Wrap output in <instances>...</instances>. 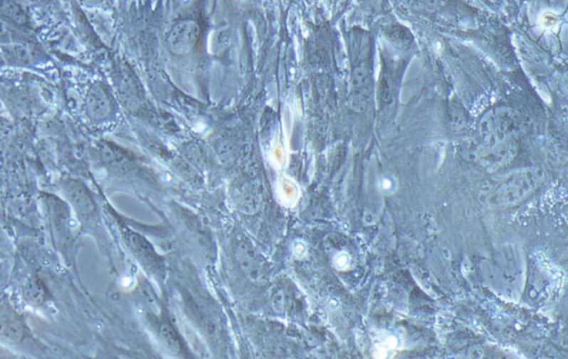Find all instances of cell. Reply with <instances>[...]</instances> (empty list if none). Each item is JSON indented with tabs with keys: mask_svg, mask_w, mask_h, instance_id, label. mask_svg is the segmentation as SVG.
Returning <instances> with one entry per match:
<instances>
[{
	"mask_svg": "<svg viewBox=\"0 0 568 359\" xmlns=\"http://www.w3.org/2000/svg\"><path fill=\"white\" fill-rule=\"evenodd\" d=\"M159 337L161 342L170 352L178 353L182 349V342L179 338L176 331L167 324H162L159 327Z\"/></svg>",
	"mask_w": 568,
	"mask_h": 359,
	"instance_id": "cell-11",
	"label": "cell"
},
{
	"mask_svg": "<svg viewBox=\"0 0 568 359\" xmlns=\"http://www.w3.org/2000/svg\"><path fill=\"white\" fill-rule=\"evenodd\" d=\"M124 237L127 245L141 263L152 271L160 269V259L157 255L154 248L147 239L130 229L124 230Z\"/></svg>",
	"mask_w": 568,
	"mask_h": 359,
	"instance_id": "cell-6",
	"label": "cell"
},
{
	"mask_svg": "<svg viewBox=\"0 0 568 359\" xmlns=\"http://www.w3.org/2000/svg\"><path fill=\"white\" fill-rule=\"evenodd\" d=\"M351 90H352L353 104H365L370 91V75L365 61L359 63V65L353 69Z\"/></svg>",
	"mask_w": 568,
	"mask_h": 359,
	"instance_id": "cell-7",
	"label": "cell"
},
{
	"mask_svg": "<svg viewBox=\"0 0 568 359\" xmlns=\"http://www.w3.org/2000/svg\"><path fill=\"white\" fill-rule=\"evenodd\" d=\"M236 204L243 213L254 214L261 207V194L253 184H244L236 192Z\"/></svg>",
	"mask_w": 568,
	"mask_h": 359,
	"instance_id": "cell-8",
	"label": "cell"
},
{
	"mask_svg": "<svg viewBox=\"0 0 568 359\" xmlns=\"http://www.w3.org/2000/svg\"><path fill=\"white\" fill-rule=\"evenodd\" d=\"M25 337V327L15 318L0 319V340L7 343H21Z\"/></svg>",
	"mask_w": 568,
	"mask_h": 359,
	"instance_id": "cell-9",
	"label": "cell"
},
{
	"mask_svg": "<svg viewBox=\"0 0 568 359\" xmlns=\"http://www.w3.org/2000/svg\"><path fill=\"white\" fill-rule=\"evenodd\" d=\"M47 295H48L47 289L41 279L33 277L28 281L26 285V297L33 305L41 306L47 299Z\"/></svg>",
	"mask_w": 568,
	"mask_h": 359,
	"instance_id": "cell-10",
	"label": "cell"
},
{
	"mask_svg": "<svg viewBox=\"0 0 568 359\" xmlns=\"http://www.w3.org/2000/svg\"><path fill=\"white\" fill-rule=\"evenodd\" d=\"M86 110L88 116L96 122H102L111 116L113 101L106 85L96 83L89 88L86 96Z\"/></svg>",
	"mask_w": 568,
	"mask_h": 359,
	"instance_id": "cell-4",
	"label": "cell"
},
{
	"mask_svg": "<svg viewBox=\"0 0 568 359\" xmlns=\"http://www.w3.org/2000/svg\"><path fill=\"white\" fill-rule=\"evenodd\" d=\"M63 192L79 217L90 218L96 213V204L86 186L78 180H68L63 182Z\"/></svg>",
	"mask_w": 568,
	"mask_h": 359,
	"instance_id": "cell-5",
	"label": "cell"
},
{
	"mask_svg": "<svg viewBox=\"0 0 568 359\" xmlns=\"http://www.w3.org/2000/svg\"><path fill=\"white\" fill-rule=\"evenodd\" d=\"M236 261L243 271L244 275L252 281H259L265 273L264 259L250 241L242 238L236 246Z\"/></svg>",
	"mask_w": 568,
	"mask_h": 359,
	"instance_id": "cell-3",
	"label": "cell"
},
{
	"mask_svg": "<svg viewBox=\"0 0 568 359\" xmlns=\"http://www.w3.org/2000/svg\"><path fill=\"white\" fill-rule=\"evenodd\" d=\"M396 346V340L393 337H387L386 339H383L381 344L377 346V354L375 356L379 358H386L387 355L390 354L391 350L394 349Z\"/></svg>",
	"mask_w": 568,
	"mask_h": 359,
	"instance_id": "cell-13",
	"label": "cell"
},
{
	"mask_svg": "<svg viewBox=\"0 0 568 359\" xmlns=\"http://www.w3.org/2000/svg\"><path fill=\"white\" fill-rule=\"evenodd\" d=\"M201 31L196 21L184 19L179 21L169 31L167 46L170 53L176 56H186L198 45Z\"/></svg>",
	"mask_w": 568,
	"mask_h": 359,
	"instance_id": "cell-2",
	"label": "cell"
},
{
	"mask_svg": "<svg viewBox=\"0 0 568 359\" xmlns=\"http://www.w3.org/2000/svg\"><path fill=\"white\" fill-rule=\"evenodd\" d=\"M541 180V174L535 170H520L498 180L488 190V200L498 205H510L528 195Z\"/></svg>",
	"mask_w": 568,
	"mask_h": 359,
	"instance_id": "cell-1",
	"label": "cell"
},
{
	"mask_svg": "<svg viewBox=\"0 0 568 359\" xmlns=\"http://www.w3.org/2000/svg\"><path fill=\"white\" fill-rule=\"evenodd\" d=\"M289 297H288V293L285 291H280L279 289L277 293H274L272 305H273V308L275 311H279V313H285V311L289 308Z\"/></svg>",
	"mask_w": 568,
	"mask_h": 359,
	"instance_id": "cell-12",
	"label": "cell"
}]
</instances>
